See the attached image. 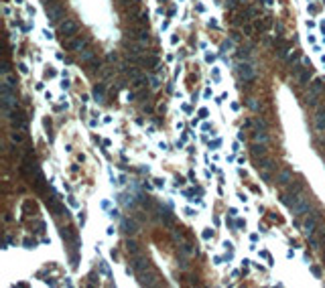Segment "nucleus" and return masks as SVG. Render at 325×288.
I'll list each match as a JSON object with an SVG mask.
<instances>
[{"label":"nucleus","mask_w":325,"mask_h":288,"mask_svg":"<svg viewBox=\"0 0 325 288\" xmlns=\"http://www.w3.org/2000/svg\"><path fill=\"white\" fill-rule=\"evenodd\" d=\"M159 213H161V219L167 223V225H173V215H171V211H169V209L161 207V209H159Z\"/></svg>","instance_id":"obj_18"},{"label":"nucleus","mask_w":325,"mask_h":288,"mask_svg":"<svg viewBox=\"0 0 325 288\" xmlns=\"http://www.w3.org/2000/svg\"><path fill=\"white\" fill-rule=\"evenodd\" d=\"M309 77H311V73H309V71H303V69H301V73H299V83L305 85L307 81H309Z\"/></svg>","instance_id":"obj_22"},{"label":"nucleus","mask_w":325,"mask_h":288,"mask_svg":"<svg viewBox=\"0 0 325 288\" xmlns=\"http://www.w3.org/2000/svg\"><path fill=\"white\" fill-rule=\"evenodd\" d=\"M252 138H254V142H262V144H266V142H268L266 128H256L254 134H252Z\"/></svg>","instance_id":"obj_12"},{"label":"nucleus","mask_w":325,"mask_h":288,"mask_svg":"<svg viewBox=\"0 0 325 288\" xmlns=\"http://www.w3.org/2000/svg\"><path fill=\"white\" fill-rule=\"evenodd\" d=\"M126 250L130 252L132 256H138L140 248H138V243H136V242H132V239H126Z\"/></svg>","instance_id":"obj_19"},{"label":"nucleus","mask_w":325,"mask_h":288,"mask_svg":"<svg viewBox=\"0 0 325 288\" xmlns=\"http://www.w3.org/2000/svg\"><path fill=\"white\" fill-rule=\"evenodd\" d=\"M290 181H293V170L290 169H280L279 173H276V185H279V187H286Z\"/></svg>","instance_id":"obj_8"},{"label":"nucleus","mask_w":325,"mask_h":288,"mask_svg":"<svg viewBox=\"0 0 325 288\" xmlns=\"http://www.w3.org/2000/svg\"><path fill=\"white\" fill-rule=\"evenodd\" d=\"M132 268H134L136 274L140 272H147V270H151V260L148 258H142V256H134V260H132Z\"/></svg>","instance_id":"obj_6"},{"label":"nucleus","mask_w":325,"mask_h":288,"mask_svg":"<svg viewBox=\"0 0 325 288\" xmlns=\"http://www.w3.org/2000/svg\"><path fill=\"white\" fill-rule=\"evenodd\" d=\"M313 272H315V276H321V270L317 268V266H313Z\"/></svg>","instance_id":"obj_31"},{"label":"nucleus","mask_w":325,"mask_h":288,"mask_svg":"<svg viewBox=\"0 0 325 288\" xmlns=\"http://www.w3.org/2000/svg\"><path fill=\"white\" fill-rule=\"evenodd\" d=\"M0 71H2L4 75H8V71H10V65H8V61H2V65H0Z\"/></svg>","instance_id":"obj_26"},{"label":"nucleus","mask_w":325,"mask_h":288,"mask_svg":"<svg viewBox=\"0 0 325 288\" xmlns=\"http://www.w3.org/2000/svg\"><path fill=\"white\" fill-rule=\"evenodd\" d=\"M252 156H256V158H262V156H266V144H262V142H254V146H252Z\"/></svg>","instance_id":"obj_13"},{"label":"nucleus","mask_w":325,"mask_h":288,"mask_svg":"<svg viewBox=\"0 0 325 288\" xmlns=\"http://www.w3.org/2000/svg\"><path fill=\"white\" fill-rule=\"evenodd\" d=\"M88 65H89V73H96V69L100 71V65H102V63H100V59H93V61L88 63Z\"/></svg>","instance_id":"obj_23"},{"label":"nucleus","mask_w":325,"mask_h":288,"mask_svg":"<svg viewBox=\"0 0 325 288\" xmlns=\"http://www.w3.org/2000/svg\"><path fill=\"white\" fill-rule=\"evenodd\" d=\"M256 169H258L260 173H270V170H274V162H272L270 158L262 156L258 162H256Z\"/></svg>","instance_id":"obj_10"},{"label":"nucleus","mask_w":325,"mask_h":288,"mask_svg":"<svg viewBox=\"0 0 325 288\" xmlns=\"http://www.w3.org/2000/svg\"><path fill=\"white\" fill-rule=\"evenodd\" d=\"M315 126H317V130L325 132V110H319L315 114Z\"/></svg>","instance_id":"obj_15"},{"label":"nucleus","mask_w":325,"mask_h":288,"mask_svg":"<svg viewBox=\"0 0 325 288\" xmlns=\"http://www.w3.org/2000/svg\"><path fill=\"white\" fill-rule=\"evenodd\" d=\"M181 252L183 254H185V256H191V254H193V248H191V243H181Z\"/></svg>","instance_id":"obj_24"},{"label":"nucleus","mask_w":325,"mask_h":288,"mask_svg":"<svg viewBox=\"0 0 325 288\" xmlns=\"http://www.w3.org/2000/svg\"><path fill=\"white\" fill-rule=\"evenodd\" d=\"M236 2H238V0H228L226 6H228V8H236Z\"/></svg>","instance_id":"obj_28"},{"label":"nucleus","mask_w":325,"mask_h":288,"mask_svg":"<svg viewBox=\"0 0 325 288\" xmlns=\"http://www.w3.org/2000/svg\"><path fill=\"white\" fill-rule=\"evenodd\" d=\"M122 231L126 235H134V233H138V223L134 221V219H122Z\"/></svg>","instance_id":"obj_9"},{"label":"nucleus","mask_w":325,"mask_h":288,"mask_svg":"<svg viewBox=\"0 0 325 288\" xmlns=\"http://www.w3.org/2000/svg\"><path fill=\"white\" fill-rule=\"evenodd\" d=\"M311 199L309 197H305L303 193H299V195H295L293 199H290V209H293L295 215H307V213H311Z\"/></svg>","instance_id":"obj_1"},{"label":"nucleus","mask_w":325,"mask_h":288,"mask_svg":"<svg viewBox=\"0 0 325 288\" xmlns=\"http://www.w3.org/2000/svg\"><path fill=\"white\" fill-rule=\"evenodd\" d=\"M61 87H63V89H67V87H69V79H63V83H61Z\"/></svg>","instance_id":"obj_30"},{"label":"nucleus","mask_w":325,"mask_h":288,"mask_svg":"<svg viewBox=\"0 0 325 288\" xmlns=\"http://www.w3.org/2000/svg\"><path fill=\"white\" fill-rule=\"evenodd\" d=\"M93 97H96V102L104 100V85H102V83L96 85V89H93Z\"/></svg>","instance_id":"obj_21"},{"label":"nucleus","mask_w":325,"mask_h":288,"mask_svg":"<svg viewBox=\"0 0 325 288\" xmlns=\"http://www.w3.org/2000/svg\"><path fill=\"white\" fill-rule=\"evenodd\" d=\"M24 246H27V248H35V242H31V239H24Z\"/></svg>","instance_id":"obj_29"},{"label":"nucleus","mask_w":325,"mask_h":288,"mask_svg":"<svg viewBox=\"0 0 325 288\" xmlns=\"http://www.w3.org/2000/svg\"><path fill=\"white\" fill-rule=\"evenodd\" d=\"M61 238L65 239L67 243H71V246H75V238H73V233L69 231V227H61Z\"/></svg>","instance_id":"obj_17"},{"label":"nucleus","mask_w":325,"mask_h":288,"mask_svg":"<svg viewBox=\"0 0 325 288\" xmlns=\"http://www.w3.org/2000/svg\"><path fill=\"white\" fill-rule=\"evenodd\" d=\"M303 191V181H293V183L286 185V195L289 197H295Z\"/></svg>","instance_id":"obj_11"},{"label":"nucleus","mask_w":325,"mask_h":288,"mask_svg":"<svg viewBox=\"0 0 325 288\" xmlns=\"http://www.w3.org/2000/svg\"><path fill=\"white\" fill-rule=\"evenodd\" d=\"M323 260H325V250H323Z\"/></svg>","instance_id":"obj_32"},{"label":"nucleus","mask_w":325,"mask_h":288,"mask_svg":"<svg viewBox=\"0 0 325 288\" xmlns=\"http://www.w3.org/2000/svg\"><path fill=\"white\" fill-rule=\"evenodd\" d=\"M116 59H118V55H116V53H108V61H112V63H114Z\"/></svg>","instance_id":"obj_27"},{"label":"nucleus","mask_w":325,"mask_h":288,"mask_svg":"<svg viewBox=\"0 0 325 288\" xmlns=\"http://www.w3.org/2000/svg\"><path fill=\"white\" fill-rule=\"evenodd\" d=\"M47 18H49L51 24H59L63 18H65V10H63V6L59 2L51 4V6H47Z\"/></svg>","instance_id":"obj_3"},{"label":"nucleus","mask_w":325,"mask_h":288,"mask_svg":"<svg viewBox=\"0 0 325 288\" xmlns=\"http://www.w3.org/2000/svg\"><path fill=\"white\" fill-rule=\"evenodd\" d=\"M236 71H238V77H240L242 81H252V79H254V77H256V71H254V67H252L250 63H246V61H244V63H240Z\"/></svg>","instance_id":"obj_5"},{"label":"nucleus","mask_w":325,"mask_h":288,"mask_svg":"<svg viewBox=\"0 0 325 288\" xmlns=\"http://www.w3.org/2000/svg\"><path fill=\"white\" fill-rule=\"evenodd\" d=\"M89 45V37H77V39H71L69 41V51H73V53H81L83 49H88Z\"/></svg>","instance_id":"obj_7"},{"label":"nucleus","mask_w":325,"mask_h":288,"mask_svg":"<svg viewBox=\"0 0 325 288\" xmlns=\"http://www.w3.org/2000/svg\"><path fill=\"white\" fill-rule=\"evenodd\" d=\"M317 227H319V213H315V211L307 213V219L303 221V231L307 235H311L317 231Z\"/></svg>","instance_id":"obj_4"},{"label":"nucleus","mask_w":325,"mask_h":288,"mask_svg":"<svg viewBox=\"0 0 325 288\" xmlns=\"http://www.w3.org/2000/svg\"><path fill=\"white\" fill-rule=\"evenodd\" d=\"M10 118H12V124H14L16 128H27V120H24V114H20V112H14V114H12Z\"/></svg>","instance_id":"obj_14"},{"label":"nucleus","mask_w":325,"mask_h":288,"mask_svg":"<svg viewBox=\"0 0 325 288\" xmlns=\"http://www.w3.org/2000/svg\"><path fill=\"white\" fill-rule=\"evenodd\" d=\"M10 138H12V142H23V134H20V132H12V136H10Z\"/></svg>","instance_id":"obj_25"},{"label":"nucleus","mask_w":325,"mask_h":288,"mask_svg":"<svg viewBox=\"0 0 325 288\" xmlns=\"http://www.w3.org/2000/svg\"><path fill=\"white\" fill-rule=\"evenodd\" d=\"M77 23H75L73 18H63L61 23H59V35L63 37V41H69V39H73L75 35H77Z\"/></svg>","instance_id":"obj_2"},{"label":"nucleus","mask_w":325,"mask_h":288,"mask_svg":"<svg viewBox=\"0 0 325 288\" xmlns=\"http://www.w3.org/2000/svg\"><path fill=\"white\" fill-rule=\"evenodd\" d=\"M144 83H147V75H140L138 73L136 77H132V85H134V87H142Z\"/></svg>","instance_id":"obj_20"},{"label":"nucleus","mask_w":325,"mask_h":288,"mask_svg":"<svg viewBox=\"0 0 325 288\" xmlns=\"http://www.w3.org/2000/svg\"><path fill=\"white\" fill-rule=\"evenodd\" d=\"M79 59H81L83 63L93 61V59H96V51H93V49H89V47H88V49H83V51L79 53Z\"/></svg>","instance_id":"obj_16"}]
</instances>
